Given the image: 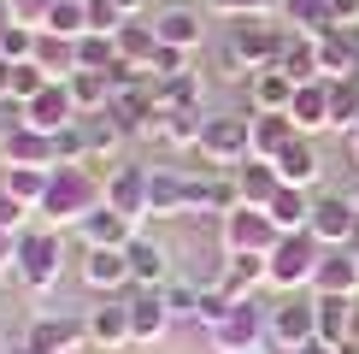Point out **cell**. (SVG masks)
I'll return each instance as SVG.
<instances>
[{
	"label": "cell",
	"mask_w": 359,
	"mask_h": 354,
	"mask_svg": "<svg viewBox=\"0 0 359 354\" xmlns=\"http://www.w3.org/2000/svg\"><path fill=\"white\" fill-rule=\"evenodd\" d=\"M147 213L154 218H183L189 213V183L177 171H154V183H147Z\"/></svg>",
	"instance_id": "obj_30"
},
{
	"label": "cell",
	"mask_w": 359,
	"mask_h": 354,
	"mask_svg": "<svg viewBox=\"0 0 359 354\" xmlns=\"http://www.w3.org/2000/svg\"><path fill=\"white\" fill-rule=\"evenodd\" d=\"M0 100H12V59L0 53Z\"/></svg>",
	"instance_id": "obj_52"
},
{
	"label": "cell",
	"mask_w": 359,
	"mask_h": 354,
	"mask_svg": "<svg viewBox=\"0 0 359 354\" xmlns=\"http://www.w3.org/2000/svg\"><path fill=\"white\" fill-rule=\"evenodd\" d=\"M6 354H36V348H29V343H18V348H12V343H6Z\"/></svg>",
	"instance_id": "obj_57"
},
{
	"label": "cell",
	"mask_w": 359,
	"mask_h": 354,
	"mask_svg": "<svg viewBox=\"0 0 359 354\" xmlns=\"http://www.w3.org/2000/svg\"><path fill=\"white\" fill-rule=\"evenodd\" d=\"M341 354H359V343H341Z\"/></svg>",
	"instance_id": "obj_59"
},
{
	"label": "cell",
	"mask_w": 359,
	"mask_h": 354,
	"mask_svg": "<svg viewBox=\"0 0 359 354\" xmlns=\"http://www.w3.org/2000/svg\"><path fill=\"white\" fill-rule=\"evenodd\" d=\"M201 124H206L201 112H177V118L159 124V136H165L171 148H201Z\"/></svg>",
	"instance_id": "obj_43"
},
{
	"label": "cell",
	"mask_w": 359,
	"mask_h": 354,
	"mask_svg": "<svg viewBox=\"0 0 359 354\" xmlns=\"http://www.w3.org/2000/svg\"><path fill=\"white\" fill-rule=\"evenodd\" d=\"M130 277H136V289H165L171 284V254L154 236H136L130 242Z\"/></svg>",
	"instance_id": "obj_23"
},
{
	"label": "cell",
	"mask_w": 359,
	"mask_h": 354,
	"mask_svg": "<svg viewBox=\"0 0 359 354\" xmlns=\"http://www.w3.org/2000/svg\"><path fill=\"white\" fill-rule=\"evenodd\" d=\"M289 36H294V29H277L265 18H236L230 36H224V59H230V71H248V77H253V71H265V65L283 59Z\"/></svg>",
	"instance_id": "obj_2"
},
{
	"label": "cell",
	"mask_w": 359,
	"mask_h": 354,
	"mask_svg": "<svg viewBox=\"0 0 359 354\" xmlns=\"http://www.w3.org/2000/svg\"><path fill=\"white\" fill-rule=\"evenodd\" d=\"M348 201H353V206H359V177H353V183H348Z\"/></svg>",
	"instance_id": "obj_56"
},
{
	"label": "cell",
	"mask_w": 359,
	"mask_h": 354,
	"mask_svg": "<svg viewBox=\"0 0 359 354\" xmlns=\"http://www.w3.org/2000/svg\"><path fill=\"white\" fill-rule=\"evenodd\" d=\"M312 236H318L324 248H353L359 236V206L348 195H324L318 206H312Z\"/></svg>",
	"instance_id": "obj_12"
},
{
	"label": "cell",
	"mask_w": 359,
	"mask_h": 354,
	"mask_svg": "<svg viewBox=\"0 0 359 354\" xmlns=\"http://www.w3.org/2000/svg\"><path fill=\"white\" fill-rule=\"evenodd\" d=\"M318 71L330 83H353L359 77V41L348 29H330V36H318Z\"/></svg>",
	"instance_id": "obj_22"
},
{
	"label": "cell",
	"mask_w": 359,
	"mask_h": 354,
	"mask_svg": "<svg viewBox=\"0 0 359 354\" xmlns=\"http://www.w3.org/2000/svg\"><path fill=\"white\" fill-rule=\"evenodd\" d=\"M0 230H12V236H24V230H29V206L12 195L6 183H0Z\"/></svg>",
	"instance_id": "obj_47"
},
{
	"label": "cell",
	"mask_w": 359,
	"mask_h": 354,
	"mask_svg": "<svg viewBox=\"0 0 359 354\" xmlns=\"http://www.w3.org/2000/svg\"><path fill=\"white\" fill-rule=\"evenodd\" d=\"M294 83L283 65H265V71H253V83H248V100H253V112H289V100H294Z\"/></svg>",
	"instance_id": "obj_24"
},
{
	"label": "cell",
	"mask_w": 359,
	"mask_h": 354,
	"mask_svg": "<svg viewBox=\"0 0 359 354\" xmlns=\"http://www.w3.org/2000/svg\"><path fill=\"white\" fill-rule=\"evenodd\" d=\"M271 343L283 354H301L306 343H318V295H283L271 307Z\"/></svg>",
	"instance_id": "obj_8"
},
{
	"label": "cell",
	"mask_w": 359,
	"mask_h": 354,
	"mask_svg": "<svg viewBox=\"0 0 359 354\" xmlns=\"http://www.w3.org/2000/svg\"><path fill=\"white\" fill-rule=\"evenodd\" d=\"M265 260H271V289L277 295H301V289H312V277H318L324 242L312 230H294V236H283Z\"/></svg>",
	"instance_id": "obj_4"
},
{
	"label": "cell",
	"mask_w": 359,
	"mask_h": 354,
	"mask_svg": "<svg viewBox=\"0 0 359 354\" xmlns=\"http://www.w3.org/2000/svg\"><path fill=\"white\" fill-rule=\"evenodd\" d=\"M36 41H41L36 24H12L6 36H0V53H6L12 65H24V59H36Z\"/></svg>",
	"instance_id": "obj_42"
},
{
	"label": "cell",
	"mask_w": 359,
	"mask_h": 354,
	"mask_svg": "<svg viewBox=\"0 0 359 354\" xmlns=\"http://www.w3.org/2000/svg\"><path fill=\"white\" fill-rule=\"evenodd\" d=\"M36 354H83L88 348V319H71V313H48V319H36L29 324V336H24Z\"/></svg>",
	"instance_id": "obj_9"
},
{
	"label": "cell",
	"mask_w": 359,
	"mask_h": 354,
	"mask_svg": "<svg viewBox=\"0 0 359 354\" xmlns=\"http://www.w3.org/2000/svg\"><path fill=\"white\" fill-rule=\"evenodd\" d=\"M154 53H159V36H154V24H136L130 18L124 29H118V59H124V65H154Z\"/></svg>",
	"instance_id": "obj_37"
},
{
	"label": "cell",
	"mask_w": 359,
	"mask_h": 354,
	"mask_svg": "<svg viewBox=\"0 0 359 354\" xmlns=\"http://www.w3.org/2000/svg\"><path fill=\"white\" fill-rule=\"evenodd\" d=\"M48 177H53V166H6V189L29 206V213H41V201H48Z\"/></svg>",
	"instance_id": "obj_35"
},
{
	"label": "cell",
	"mask_w": 359,
	"mask_h": 354,
	"mask_svg": "<svg viewBox=\"0 0 359 354\" xmlns=\"http://www.w3.org/2000/svg\"><path fill=\"white\" fill-rule=\"evenodd\" d=\"M124 24H130V18L112 6V0H88V29H100V36H118Z\"/></svg>",
	"instance_id": "obj_48"
},
{
	"label": "cell",
	"mask_w": 359,
	"mask_h": 354,
	"mask_svg": "<svg viewBox=\"0 0 359 354\" xmlns=\"http://www.w3.org/2000/svg\"><path fill=\"white\" fill-rule=\"evenodd\" d=\"M312 295H359V260H353V248H324L318 277H312Z\"/></svg>",
	"instance_id": "obj_20"
},
{
	"label": "cell",
	"mask_w": 359,
	"mask_h": 354,
	"mask_svg": "<svg viewBox=\"0 0 359 354\" xmlns=\"http://www.w3.org/2000/svg\"><path fill=\"white\" fill-rule=\"evenodd\" d=\"M59 266H65V242H59V230H24L18 236V284L24 289H36V295H48L59 284Z\"/></svg>",
	"instance_id": "obj_6"
},
{
	"label": "cell",
	"mask_w": 359,
	"mask_h": 354,
	"mask_svg": "<svg viewBox=\"0 0 359 354\" xmlns=\"http://www.w3.org/2000/svg\"><path fill=\"white\" fill-rule=\"evenodd\" d=\"M353 260H359V242H353Z\"/></svg>",
	"instance_id": "obj_61"
},
{
	"label": "cell",
	"mask_w": 359,
	"mask_h": 354,
	"mask_svg": "<svg viewBox=\"0 0 359 354\" xmlns=\"http://www.w3.org/2000/svg\"><path fill=\"white\" fill-rule=\"evenodd\" d=\"M41 29H53V36H65V41H83L88 36V0H48Z\"/></svg>",
	"instance_id": "obj_34"
},
{
	"label": "cell",
	"mask_w": 359,
	"mask_h": 354,
	"mask_svg": "<svg viewBox=\"0 0 359 354\" xmlns=\"http://www.w3.org/2000/svg\"><path fill=\"white\" fill-rule=\"evenodd\" d=\"M6 166H53V136H41V130H29V124H18L6 136Z\"/></svg>",
	"instance_id": "obj_31"
},
{
	"label": "cell",
	"mask_w": 359,
	"mask_h": 354,
	"mask_svg": "<svg viewBox=\"0 0 359 354\" xmlns=\"http://www.w3.org/2000/svg\"><path fill=\"white\" fill-rule=\"evenodd\" d=\"M95 206H107V177H100L95 166H53V177H48V201H41V218H48L53 230L83 225Z\"/></svg>",
	"instance_id": "obj_1"
},
{
	"label": "cell",
	"mask_w": 359,
	"mask_h": 354,
	"mask_svg": "<svg viewBox=\"0 0 359 354\" xmlns=\"http://www.w3.org/2000/svg\"><path fill=\"white\" fill-rule=\"evenodd\" d=\"M353 343H359V301H353Z\"/></svg>",
	"instance_id": "obj_58"
},
{
	"label": "cell",
	"mask_w": 359,
	"mask_h": 354,
	"mask_svg": "<svg viewBox=\"0 0 359 354\" xmlns=\"http://www.w3.org/2000/svg\"><path fill=\"white\" fill-rule=\"evenodd\" d=\"M154 36L165 41V48H183V53H194V48L206 41V18H201L194 6H165V12L154 18Z\"/></svg>",
	"instance_id": "obj_19"
},
{
	"label": "cell",
	"mask_w": 359,
	"mask_h": 354,
	"mask_svg": "<svg viewBox=\"0 0 359 354\" xmlns=\"http://www.w3.org/2000/svg\"><path fill=\"white\" fill-rule=\"evenodd\" d=\"M171 319H201V284H165Z\"/></svg>",
	"instance_id": "obj_45"
},
{
	"label": "cell",
	"mask_w": 359,
	"mask_h": 354,
	"mask_svg": "<svg viewBox=\"0 0 359 354\" xmlns=\"http://www.w3.org/2000/svg\"><path fill=\"white\" fill-rule=\"evenodd\" d=\"M218 242H224V254H271V248L283 242V230H277V218L265 213V206H230V213L218 218Z\"/></svg>",
	"instance_id": "obj_5"
},
{
	"label": "cell",
	"mask_w": 359,
	"mask_h": 354,
	"mask_svg": "<svg viewBox=\"0 0 359 354\" xmlns=\"http://www.w3.org/2000/svg\"><path fill=\"white\" fill-rule=\"evenodd\" d=\"M147 183H154L147 166H112L107 171V206L124 213L130 225H142V218H147Z\"/></svg>",
	"instance_id": "obj_11"
},
{
	"label": "cell",
	"mask_w": 359,
	"mask_h": 354,
	"mask_svg": "<svg viewBox=\"0 0 359 354\" xmlns=\"http://www.w3.org/2000/svg\"><path fill=\"white\" fill-rule=\"evenodd\" d=\"M77 100H71V83H48L36 100H24V124L41 130V136H59L65 124H77Z\"/></svg>",
	"instance_id": "obj_10"
},
{
	"label": "cell",
	"mask_w": 359,
	"mask_h": 354,
	"mask_svg": "<svg viewBox=\"0 0 359 354\" xmlns=\"http://www.w3.org/2000/svg\"><path fill=\"white\" fill-rule=\"evenodd\" d=\"M48 83H53V77H48L41 65H36V59H24V65H12V100H18V107H24V100H36L41 88H48Z\"/></svg>",
	"instance_id": "obj_41"
},
{
	"label": "cell",
	"mask_w": 359,
	"mask_h": 354,
	"mask_svg": "<svg viewBox=\"0 0 359 354\" xmlns=\"http://www.w3.org/2000/svg\"><path fill=\"white\" fill-rule=\"evenodd\" d=\"M353 301L359 295H318V343H353Z\"/></svg>",
	"instance_id": "obj_27"
},
{
	"label": "cell",
	"mask_w": 359,
	"mask_h": 354,
	"mask_svg": "<svg viewBox=\"0 0 359 354\" xmlns=\"http://www.w3.org/2000/svg\"><path fill=\"white\" fill-rule=\"evenodd\" d=\"M71 100L77 112H107L112 107V71H71Z\"/></svg>",
	"instance_id": "obj_32"
},
{
	"label": "cell",
	"mask_w": 359,
	"mask_h": 354,
	"mask_svg": "<svg viewBox=\"0 0 359 354\" xmlns=\"http://www.w3.org/2000/svg\"><path fill=\"white\" fill-rule=\"evenodd\" d=\"M312 206H318V201H312L306 189H289V183H283L265 213L277 218V230H283V236H294V230H312Z\"/></svg>",
	"instance_id": "obj_29"
},
{
	"label": "cell",
	"mask_w": 359,
	"mask_h": 354,
	"mask_svg": "<svg viewBox=\"0 0 359 354\" xmlns=\"http://www.w3.org/2000/svg\"><path fill=\"white\" fill-rule=\"evenodd\" d=\"M88 343L107 348V354L136 343V331H130V301H100L95 313H88Z\"/></svg>",
	"instance_id": "obj_17"
},
{
	"label": "cell",
	"mask_w": 359,
	"mask_h": 354,
	"mask_svg": "<svg viewBox=\"0 0 359 354\" xmlns=\"http://www.w3.org/2000/svg\"><path fill=\"white\" fill-rule=\"evenodd\" d=\"M201 154L212 159L218 171H230V166H242V159H253V130H248V118H242V112L206 118V124H201Z\"/></svg>",
	"instance_id": "obj_7"
},
{
	"label": "cell",
	"mask_w": 359,
	"mask_h": 354,
	"mask_svg": "<svg viewBox=\"0 0 359 354\" xmlns=\"http://www.w3.org/2000/svg\"><path fill=\"white\" fill-rule=\"evenodd\" d=\"M301 354H341V348H330V343H306Z\"/></svg>",
	"instance_id": "obj_55"
},
{
	"label": "cell",
	"mask_w": 359,
	"mask_h": 354,
	"mask_svg": "<svg viewBox=\"0 0 359 354\" xmlns=\"http://www.w3.org/2000/svg\"><path fill=\"white\" fill-rule=\"evenodd\" d=\"M18 124H24V107H18V100H0V148H6V136Z\"/></svg>",
	"instance_id": "obj_50"
},
{
	"label": "cell",
	"mask_w": 359,
	"mask_h": 354,
	"mask_svg": "<svg viewBox=\"0 0 359 354\" xmlns=\"http://www.w3.org/2000/svg\"><path fill=\"white\" fill-rule=\"evenodd\" d=\"M83 284L95 295H118L124 284H136L130 277V248H88L83 254Z\"/></svg>",
	"instance_id": "obj_14"
},
{
	"label": "cell",
	"mask_w": 359,
	"mask_h": 354,
	"mask_svg": "<svg viewBox=\"0 0 359 354\" xmlns=\"http://www.w3.org/2000/svg\"><path fill=\"white\" fill-rule=\"evenodd\" d=\"M330 29H359V0H330Z\"/></svg>",
	"instance_id": "obj_49"
},
{
	"label": "cell",
	"mask_w": 359,
	"mask_h": 354,
	"mask_svg": "<svg viewBox=\"0 0 359 354\" xmlns=\"http://www.w3.org/2000/svg\"><path fill=\"white\" fill-rule=\"evenodd\" d=\"M248 130H253V159H277L283 148L301 136V130L289 124V112H253V118H248Z\"/></svg>",
	"instance_id": "obj_26"
},
{
	"label": "cell",
	"mask_w": 359,
	"mask_h": 354,
	"mask_svg": "<svg viewBox=\"0 0 359 354\" xmlns=\"http://www.w3.org/2000/svg\"><path fill=\"white\" fill-rule=\"evenodd\" d=\"M189 183V213H230L242 206V189H236V171H201V177H183Z\"/></svg>",
	"instance_id": "obj_13"
},
{
	"label": "cell",
	"mask_w": 359,
	"mask_h": 354,
	"mask_svg": "<svg viewBox=\"0 0 359 354\" xmlns=\"http://www.w3.org/2000/svg\"><path fill=\"white\" fill-rule=\"evenodd\" d=\"M271 166H277V177L289 189H312V183H318V171H324V159H318V148H312V136H294Z\"/></svg>",
	"instance_id": "obj_21"
},
{
	"label": "cell",
	"mask_w": 359,
	"mask_h": 354,
	"mask_svg": "<svg viewBox=\"0 0 359 354\" xmlns=\"http://www.w3.org/2000/svg\"><path fill=\"white\" fill-rule=\"evenodd\" d=\"M154 107H159V118H177V112H201V83H194V77H171V83H154Z\"/></svg>",
	"instance_id": "obj_36"
},
{
	"label": "cell",
	"mask_w": 359,
	"mask_h": 354,
	"mask_svg": "<svg viewBox=\"0 0 359 354\" xmlns=\"http://www.w3.org/2000/svg\"><path fill=\"white\" fill-rule=\"evenodd\" d=\"M212 284L230 295V301H248V295L259 289V284H271V260H265V254H230V260L218 266Z\"/></svg>",
	"instance_id": "obj_15"
},
{
	"label": "cell",
	"mask_w": 359,
	"mask_h": 354,
	"mask_svg": "<svg viewBox=\"0 0 359 354\" xmlns=\"http://www.w3.org/2000/svg\"><path fill=\"white\" fill-rule=\"evenodd\" d=\"M330 130H359V77L353 83H330Z\"/></svg>",
	"instance_id": "obj_40"
},
{
	"label": "cell",
	"mask_w": 359,
	"mask_h": 354,
	"mask_svg": "<svg viewBox=\"0 0 359 354\" xmlns=\"http://www.w3.org/2000/svg\"><path fill=\"white\" fill-rule=\"evenodd\" d=\"M12 24H18V6H12V0H0V36H6Z\"/></svg>",
	"instance_id": "obj_53"
},
{
	"label": "cell",
	"mask_w": 359,
	"mask_h": 354,
	"mask_svg": "<svg viewBox=\"0 0 359 354\" xmlns=\"http://www.w3.org/2000/svg\"><path fill=\"white\" fill-rule=\"evenodd\" d=\"M6 266H18V236L0 230V272H6Z\"/></svg>",
	"instance_id": "obj_51"
},
{
	"label": "cell",
	"mask_w": 359,
	"mask_h": 354,
	"mask_svg": "<svg viewBox=\"0 0 359 354\" xmlns=\"http://www.w3.org/2000/svg\"><path fill=\"white\" fill-rule=\"evenodd\" d=\"M147 77H154V83L189 77V53H183V48H165V41H159V53H154V65H147Z\"/></svg>",
	"instance_id": "obj_44"
},
{
	"label": "cell",
	"mask_w": 359,
	"mask_h": 354,
	"mask_svg": "<svg viewBox=\"0 0 359 354\" xmlns=\"http://www.w3.org/2000/svg\"><path fill=\"white\" fill-rule=\"evenodd\" d=\"M236 189H242L248 206H271V195L283 189V177H277L271 159H242V166H236Z\"/></svg>",
	"instance_id": "obj_28"
},
{
	"label": "cell",
	"mask_w": 359,
	"mask_h": 354,
	"mask_svg": "<svg viewBox=\"0 0 359 354\" xmlns=\"http://www.w3.org/2000/svg\"><path fill=\"white\" fill-rule=\"evenodd\" d=\"M283 18L294 24V36L318 41V36H330V0H283Z\"/></svg>",
	"instance_id": "obj_33"
},
{
	"label": "cell",
	"mask_w": 359,
	"mask_h": 354,
	"mask_svg": "<svg viewBox=\"0 0 359 354\" xmlns=\"http://www.w3.org/2000/svg\"><path fill=\"white\" fill-rule=\"evenodd\" d=\"M118 65V36H100V29H88L77 41V71H112Z\"/></svg>",
	"instance_id": "obj_39"
},
{
	"label": "cell",
	"mask_w": 359,
	"mask_h": 354,
	"mask_svg": "<svg viewBox=\"0 0 359 354\" xmlns=\"http://www.w3.org/2000/svg\"><path fill=\"white\" fill-rule=\"evenodd\" d=\"M353 242H359V236H353Z\"/></svg>",
	"instance_id": "obj_62"
},
{
	"label": "cell",
	"mask_w": 359,
	"mask_h": 354,
	"mask_svg": "<svg viewBox=\"0 0 359 354\" xmlns=\"http://www.w3.org/2000/svg\"><path fill=\"white\" fill-rule=\"evenodd\" d=\"M277 65L289 71L294 83H318L324 77V71H318V41H306V36H289V48H283Z\"/></svg>",
	"instance_id": "obj_38"
},
{
	"label": "cell",
	"mask_w": 359,
	"mask_h": 354,
	"mask_svg": "<svg viewBox=\"0 0 359 354\" xmlns=\"http://www.w3.org/2000/svg\"><path fill=\"white\" fill-rule=\"evenodd\" d=\"M77 230H83L88 248H130V242H136V225H130L124 213H112V206H95Z\"/></svg>",
	"instance_id": "obj_25"
},
{
	"label": "cell",
	"mask_w": 359,
	"mask_h": 354,
	"mask_svg": "<svg viewBox=\"0 0 359 354\" xmlns=\"http://www.w3.org/2000/svg\"><path fill=\"white\" fill-rule=\"evenodd\" d=\"M289 124L301 130V136H318V130H330V77L294 88V100H289Z\"/></svg>",
	"instance_id": "obj_16"
},
{
	"label": "cell",
	"mask_w": 359,
	"mask_h": 354,
	"mask_svg": "<svg viewBox=\"0 0 359 354\" xmlns=\"http://www.w3.org/2000/svg\"><path fill=\"white\" fill-rule=\"evenodd\" d=\"M212 12H224V18H271V12H283V0H212Z\"/></svg>",
	"instance_id": "obj_46"
},
{
	"label": "cell",
	"mask_w": 359,
	"mask_h": 354,
	"mask_svg": "<svg viewBox=\"0 0 359 354\" xmlns=\"http://www.w3.org/2000/svg\"><path fill=\"white\" fill-rule=\"evenodd\" d=\"M171 324L177 319L165 307V289H136V295H130V331H136V343H159Z\"/></svg>",
	"instance_id": "obj_18"
},
{
	"label": "cell",
	"mask_w": 359,
	"mask_h": 354,
	"mask_svg": "<svg viewBox=\"0 0 359 354\" xmlns=\"http://www.w3.org/2000/svg\"><path fill=\"white\" fill-rule=\"evenodd\" d=\"M348 142H353V159H359V130H353V136H348Z\"/></svg>",
	"instance_id": "obj_60"
},
{
	"label": "cell",
	"mask_w": 359,
	"mask_h": 354,
	"mask_svg": "<svg viewBox=\"0 0 359 354\" xmlns=\"http://www.w3.org/2000/svg\"><path fill=\"white\" fill-rule=\"evenodd\" d=\"M112 6H118V12H124V18H136V12L147 6V0H112Z\"/></svg>",
	"instance_id": "obj_54"
},
{
	"label": "cell",
	"mask_w": 359,
	"mask_h": 354,
	"mask_svg": "<svg viewBox=\"0 0 359 354\" xmlns=\"http://www.w3.org/2000/svg\"><path fill=\"white\" fill-rule=\"evenodd\" d=\"M206 336H212V354H259L271 343V313L248 295V301H230L218 324H206Z\"/></svg>",
	"instance_id": "obj_3"
}]
</instances>
